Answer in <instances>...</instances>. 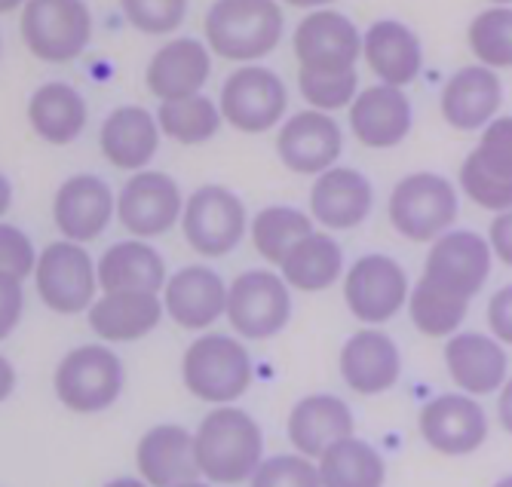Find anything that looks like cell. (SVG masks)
<instances>
[{"label": "cell", "mask_w": 512, "mask_h": 487, "mask_svg": "<svg viewBox=\"0 0 512 487\" xmlns=\"http://www.w3.org/2000/svg\"><path fill=\"white\" fill-rule=\"evenodd\" d=\"M194 451L200 478L212 484H243L264 463V432L249 411L218 405L194 429Z\"/></svg>", "instance_id": "obj_1"}, {"label": "cell", "mask_w": 512, "mask_h": 487, "mask_svg": "<svg viewBox=\"0 0 512 487\" xmlns=\"http://www.w3.org/2000/svg\"><path fill=\"white\" fill-rule=\"evenodd\" d=\"M181 380L188 393L206 405H234L249 393L255 365L240 337L206 331L184 350Z\"/></svg>", "instance_id": "obj_2"}, {"label": "cell", "mask_w": 512, "mask_h": 487, "mask_svg": "<svg viewBox=\"0 0 512 487\" xmlns=\"http://www.w3.org/2000/svg\"><path fill=\"white\" fill-rule=\"evenodd\" d=\"M276 0H215L206 13V46L227 62H258L283 40Z\"/></svg>", "instance_id": "obj_3"}, {"label": "cell", "mask_w": 512, "mask_h": 487, "mask_svg": "<svg viewBox=\"0 0 512 487\" xmlns=\"http://www.w3.org/2000/svg\"><path fill=\"white\" fill-rule=\"evenodd\" d=\"M126 386V368L108 344H83L62 356L53 374L56 399L74 414L108 411Z\"/></svg>", "instance_id": "obj_4"}, {"label": "cell", "mask_w": 512, "mask_h": 487, "mask_svg": "<svg viewBox=\"0 0 512 487\" xmlns=\"http://www.w3.org/2000/svg\"><path fill=\"white\" fill-rule=\"evenodd\" d=\"M19 31L34 59L65 65L89 46L92 13L86 0H25Z\"/></svg>", "instance_id": "obj_5"}, {"label": "cell", "mask_w": 512, "mask_h": 487, "mask_svg": "<svg viewBox=\"0 0 512 487\" xmlns=\"http://www.w3.org/2000/svg\"><path fill=\"white\" fill-rule=\"evenodd\" d=\"M390 224L411 242H436L457 218V190L436 172L405 175L390 193Z\"/></svg>", "instance_id": "obj_6"}, {"label": "cell", "mask_w": 512, "mask_h": 487, "mask_svg": "<svg viewBox=\"0 0 512 487\" xmlns=\"http://www.w3.org/2000/svg\"><path fill=\"white\" fill-rule=\"evenodd\" d=\"M230 331L246 340H270L292 319V291L273 270H246L227 285Z\"/></svg>", "instance_id": "obj_7"}, {"label": "cell", "mask_w": 512, "mask_h": 487, "mask_svg": "<svg viewBox=\"0 0 512 487\" xmlns=\"http://www.w3.org/2000/svg\"><path fill=\"white\" fill-rule=\"evenodd\" d=\"M246 206L234 190L203 184L184 200L181 233L200 258H224L246 236Z\"/></svg>", "instance_id": "obj_8"}, {"label": "cell", "mask_w": 512, "mask_h": 487, "mask_svg": "<svg viewBox=\"0 0 512 487\" xmlns=\"http://www.w3.org/2000/svg\"><path fill=\"white\" fill-rule=\"evenodd\" d=\"M34 288L43 307L59 316H77L92 307L99 288V273L80 242H50L34 267Z\"/></svg>", "instance_id": "obj_9"}, {"label": "cell", "mask_w": 512, "mask_h": 487, "mask_svg": "<svg viewBox=\"0 0 512 487\" xmlns=\"http://www.w3.org/2000/svg\"><path fill=\"white\" fill-rule=\"evenodd\" d=\"M289 108L286 83L279 80L270 68L261 65H243L230 74L221 86V117L249 135H261L283 120Z\"/></svg>", "instance_id": "obj_10"}, {"label": "cell", "mask_w": 512, "mask_h": 487, "mask_svg": "<svg viewBox=\"0 0 512 487\" xmlns=\"http://www.w3.org/2000/svg\"><path fill=\"white\" fill-rule=\"evenodd\" d=\"M408 295V276L390 255H362L344 276L347 310L371 328L399 316L408 307Z\"/></svg>", "instance_id": "obj_11"}, {"label": "cell", "mask_w": 512, "mask_h": 487, "mask_svg": "<svg viewBox=\"0 0 512 487\" xmlns=\"http://www.w3.org/2000/svg\"><path fill=\"white\" fill-rule=\"evenodd\" d=\"M184 215L181 187L172 175L142 169L117 193V218L132 239H154L169 233Z\"/></svg>", "instance_id": "obj_12"}, {"label": "cell", "mask_w": 512, "mask_h": 487, "mask_svg": "<svg viewBox=\"0 0 512 487\" xmlns=\"http://www.w3.org/2000/svg\"><path fill=\"white\" fill-rule=\"evenodd\" d=\"M292 46L301 71L347 74L356 71V59L362 56V34L344 13L325 7L298 22Z\"/></svg>", "instance_id": "obj_13"}, {"label": "cell", "mask_w": 512, "mask_h": 487, "mask_svg": "<svg viewBox=\"0 0 512 487\" xmlns=\"http://www.w3.org/2000/svg\"><path fill=\"white\" fill-rule=\"evenodd\" d=\"M421 438L445 457L476 454L488 438V414L467 393H442L417 414Z\"/></svg>", "instance_id": "obj_14"}, {"label": "cell", "mask_w": 512, "mask_h": 487, "mask_svg": "<svg viewBox=\"0 0 512 487\" xmlns=\"http://www.w3.org/2000/svg\"><path fill=\"white\" fill-rule=\"evenodd\" d=\"M491 258L494 252L488 239H482L479 233L448 230L430 246L424 279L463 301H473L491 276Z\"/></svg>", "instance_id": "obj_15"}, {"label": "cell", "mask_w": 512, "mask_h": 487, "mask_svg": "<svg viewBox=\"0 0 512 487\" xmlns=\"http://www.w3.org/2000/svg\"><path fill=\"white\" fill-rule=\"evenodd\" d=\"M341 151H344L341 126L332 120V114L322 111H301L289 117L276 135L279 160L298 175H322L335 169Z\"/></svg>", "instance_id": "obj_16"}, {"label": "cell", "mask_w": 512, "mask_h": 487, "mask_svg": "<svg viewBox=\"0 0 512 487\" xmlns=\"http://www.w3.org/2000/svg\"><path fill=\"white\" fill-rule=\"evenodd\" d=\"M338 368L356 396H381L402 377V353L387 331L362 328L344 340Z\"/></svg>", "instance_id": "obj_17"}, {"label": "cell", "mask_w": 512, "mask_h": 487, "mask_svg": "<svg viewBox=\"0 0 512 487\" xmlns=\"http://www.w3.org/2000/svg\"><path fill=\"white\" fill-rule=\"evenodd\" d=\"M117 215V200L99 175H71L53 197V221L68 242L99 239Z\"/></svg>", "instance_id": "obj_18"}, {"label": "cell", "mask_w": 512, "mask_h": 487, "mask_svg": "<svg viewBox=\"0 0 512 487\" xmlns=\"http://www.w3.org/2000/svg\"><path fill=\"white\" fill-rule=\"evenodd\" d=\"M445 368L460 393L473 399L500 393L506 377V350L494 334L457 331L445 344Z\"/></svg>", "instance_id": "obj_19"}, {"label": "cell", "mask_w": 512, "mask_h": 487, "mask_svg": "<svg viewBox=\"0 0 512 487\" xmlns=\"http://www.w3.org/2000/svg\"><path fill=\"white\" fill-rule=\"evenodd\" d=\"M163 307L184 331H206L227 310V285L203 264L181 267L163 285Z\"/></svg>", "instance_id": "obj_20"}, {"label": "cell", "mask_w": 512, "mask_h": 487, "mask_svg": "<svg viewBox=\"0 0 512 487\" xmlns=\"http://www.w3.org/2000/svg\"><path fill=\"white\" fill-rule=\"evenodd\" d=\"M166 307L154 291H102L86 310V322L92 334L105 344H132L142 340L163 322Z\"/></svg>", "instance_id": "obj_21"}, {"label": "cell", "mask_w": 512, "mask_h": 487, "mask_svg": "<svg viewBox=\"0 0 512 487\" xmlns=\"http://www.w3.org/2000/svg\"><path fill=\"white\" fill-rule=\"evenodd\" d=\"M212 50L197 37H175L151 56L145 83L160 102L200 95L212 74Z\"/></svg>", "instance_id": "obj_22"}, {"label": "cell", "mask_w": 512, "mask_h": 487, "mask_svg": "<svg viewBox=\"0 0 512 487\" xmlns=\"http://www.w3.org/2000/svg\"><path fill=\"white\" fill-rule=\"evenodd\" d=\"M135 469L151 487H175L181 481L200 478L194 432L178 423L151 426L135 445Z\"/></svg>", "instance_id": "obj_23"}, {"label": "cell", "mask_w": 512, "mask_h": 487, "mask_svg": "<svg viewBox=\"0 0 512 487\" xmlns=\"http://www.w3.org/2000/svg\"><path fill=\"white\" fill-rule=\"evenodd\" d=\"M350 129L359 144L375 151L396 148L411 132V102L399 86H368L350 105Z\"/></svg>", "instance_id": "obj_24"}, {"label": "cell", "mask_w": 512, "mask_h": 487, "mask_svg": "<svg viewBox=\"0 0 512 487\" xmlns=\"http://www.w3.org/2000/svg\"><path fill=\"white\" fill-rule=\"evenodd\" d=\"M356 429L353 411L344 399L329 396V393H313L295 402L289 411V442L295 454H304L310 460H319L332 445L350 438Z\"/></svg>", "instance_id": "obj_25"}, {"label": "cell", "mask_w": 512, "mask_h": 487, "mask_svg": "<svg viewBox=\"0 0 512 487\" xmlns=\"http://www.w3.org/2000/svg\"><path fill=\"white\" fill-rule=\"evenodd\" d=\"M371 206H375V190L362 172L350 166H335L316 175V184L310 190V215L325 230L359 227L371 215Z\"/></svg>", "instance_id": "obj_26"}, {"label": "cell", "mask_w": 512, "mask_h": 487, "mask_svg": "<svg viewBox=\"0 0 512 487\" xmlns=\"http://www.w3.org/2000/svg\"><path fill=\"white\" fill-rule=\"evenodd\" d=\"M160 126L157 117L138 105H123L111 111L99 129L102 157L123 172H142L160 148Z\"/></svg>", "instance_id": "obj_27"}, {"label": "cell", "mask_w": 512, "mask_h": 487, "mask_svg": "<svg viewBox=\"0 0 512 487\" xmlns=\"http://www.w3.org/2000/svg\"><path fill=\"white\" fill-rule=\"evenodd\" d=\"M503 105V83L497 71L485 65L460 68L442 89V117L460 132L488 126Z\"/></svg>", "instance_id": "obj_28"}, {"label": "cell", "mask_w": 512, "mask_h": 487, "mask_svg": "<svg viewBox=\"0 0 512 487\" xmlns=\"http://www.w3.org/2000/svg\"><path fill=\"white\" fill-rule=\"evenodd\" d=\"M362 59L381 83L402 89L421 74L424 50L408 25L396 19H381L362 34Z\"/></svg>", "instance_id": "obj_29"}, {"label": "cell", "mask_w": 512, "mask_h": 487, "mask_svg": "<svg viewBox=\"0 0 512 487\" xmlns=\"http://www.w3.org/2000/svg\"><path fill=\"white\" fill-rule=\"evenodd\" d=\"M102 291H154L166 285V261L148 239H123L99 258L96 264Z\"/></svg>", "instance_id": "obj_30"}, {"label": "cell", "mask_w": 512, "mask_h": 487, "mask_svg": "<svg viewBox=\"0 0 512 487\" xmlns=\"http://www.w3.org/2000/svg\"><path fill=\"white\" fill-rule=\"evenodd\" d=\"M86 120V99L68 83H43L28 102V123L46 144L65 148V144L77 141L86 129Z\"/></svg>", "instance_id": "obj_31"}, {"label": "cell", "mask_w": 512, "mask_h": 487, "mask_svg": "<svg viewBox=\"0 0 512 487\" xmlns=\"http://www.w3.org/2000/svg\"><path fill=\"white\" fill-rule=\"evenodd\" d=\"M344 273V252L329 233H307L279 264V276L298 291H325Z\"/></svg>", "instance_id": "obj_32"}, {"label": "cell", "mask_w": 512, "mask_h": 487, "mask_svg": "<svg viewBox=\"0 0 512 487\" xmlns=\"http://www.w3.org/2000/svg\"><path fill=\"white\" fill-rule=\"evenodd\" d=\"M316 469L322 487H384L387 481V463L378 448L356 435L332 445L316 460Z\"/></svg>", "instance_id": "obj_33"}, {"label": "cell", "mask_w": 512, "mask_h": 487, "mask_svg": "<svg viewBox=\"0 0 512 487\" xmlns=\"http://www.w3.org/2000/svg\"><path fill=\"white\" fill-rule=\"evenodd\" d=\"M249 233H252L255 252L267 264L279 267L298 242L307 233H313V221H310V215H304L301 209H292V206H267L255 215Z\"/></svg>", "instance_id": "obj_34"}, {"label": "cell", "mask_w": 512, "mask_h": 487, "mask_svg": "<svg viewBox=\"0 0 512 487\" xmlns=\"http://www.w3.org/2000/svg\"><path fill=\"white\" fill-rule=\"evenodd\" d=\"M467 310H470V301L451 295V291L433 285L424 276L408 295V316L414 328L427 337H451L460 328V322L467 319Z\"/></svg>", "instance_id": "obj_35"}, {"label": "cell", "mask_w": 512, "mask_h": 487, "mask_svg": "<svg viewBox=\"0 0 512 487\" xmlns=\"http://www.w3.org/2000/svg\"><path fill=\"white\" fill-rule=\"evenodd\" d=\"M221 111L209 95H188V99L160 102L157 126L178 144H203L221 129Z\"/></svg>", "instance_id": "obj_36"}, {"label": "cell", "mask_w": 512, "mask_h": 487, "mask_svg": "<svg viewBox=\"0 0 512 487\" xmlns=\"http://www.w3.org/2000/svg\"><path fill=\"white\" fill-rule=\"evenodd\" d=\"M470 50L491 71L512 68V7H491L470 22Z\"/></svg>", "instance_id": "obj_37"}, {"label": "cell", "mask_w": 512, "mask_h": 487, "mask_svg": "<svg viewBox=\"0 0 512 487\" xmlns=\"http://www.w3.org/2000/svg\"><path fill=\"white\" fill-rule=\"evenodd\" d=\"M356 86H359L356 71H347V74H313V71H301L298 74V89L304 95V102L313 105V111H322V114L350 108L353 99L359 95Z\"/></svg>", "instance_id": "obj_38"}, {"label": "cell", "mask_w": 512, "mask_h": 487, "mask_svg": "<svg viewBox=\"0 0 512 487\" xmlns=\"http://www.w3.org/2000/svg\"><path fill=\"white\" fill-rule=\"evenodd\" d=\"M126 22L142 34H172L188 16V0H120Z\"/></svg>", "instance_id": "obj_39"}, {"label": "cell", "mask_w": 512, "mask_h": 487, "mask_svg": "<svg viewBox=\"0 0 512 487\" xmlns=\"http://www.w3.org/2000/svg\"><path fill=\"white\" fill-rule=\"evenodd\" d=\"M249 487H322V481L316 460L304 454H276L255 469Z\"/></svg>", "instance_id": "obj_40"}, {"label": "cell", "mask_w": 512, "mask_h": 487, "mask_svg": "<svg viewBox=\"0 0 512 487\" xmlns=\"http://www.w3.org/2000/svg\"><path fill=\"white\" fill-rule=\"evenodd\" d=\"M460 187L479 209H488L497 215L512 209V181L491 175L473 154L460 166Z\"/></svg>", "instance_id": "obj_41"}, {"label": "cell", "mask_w": 512, "mask_h": 487, "mask_svg": "<svg viewBox=\"0 0 512 487\" xmlns=\"http://www.w3.org/2000/svg\"><path fill=\"white\" fill-rule=\"evenodd\" d=\"M473 157L497 178L512 181V117L491 120L476 144Z\"/></svg>", "instance_id": "obj_42"}, {"label": "cell", "mask_w": 512, "mask_h": 487, "mask_svg": "<svg viewBox=\"0 0 512 487\" xmlns=\"http://www.w3.org/2000/svg\"><path fill=\"white\" fill-rule=\"evenodd\" d=\"M34 267H37V252L28 233L0 221V276H13L25 282L34 273Z\"/></svg>", "instance_id": "obj_43"}, {"label": "cell", "mask_w": 512, "mask_h": 487, "mask_svg": "<svg viewBox=\"0 0 512 487\" xmlns=\"http://www.w3.org/2000/svg\"><path fill=\"white\" fill-rule=\"evenodd\" d=\"M25 313V291L22 282L13 276H0V344L16 331Z\"/></svg>", "instance_id": "obj_44"}, {"label": "cell", "mask_w": 512, "mask_h": 487, "mask_svg": "<svg viewBox=\"0 0 512 487\" xmlns=\"http://www.w3.org/2000/svg\"><path fill=\"white\" fill-rule=\"evenodd\" d=\"M488 325L500 344L512 347V285L494 291V298L488 301Z\"/></svg>", "instance_id": "obj_45"}, {"label": "cell", "mask_w": 512, "mask_h": 487, "mask_svg": "<svg viewBox=\"0 0 512 487\" xmlns=\"http://www.w3.org/2000/svg\"><path fill=\"white\" fill-rule=\"evenodd\" d=\"M488 246H491L494 258H500V264L512 267V209L500 212V215L491 221Z\"/></svg>", "instance_id": "obj_46"}, {"label": "cell", "mask_w": 512, "mask_h": 487, "mask_svg": "<svg viewBox=\"0 0 512 487\" xmlns=\"http://www.w3.org/2000/svg\"><path fill=\"white\" fill-rule=\"evenodd\" d=\"M497 420H500V429L512 435V377L503 383L500 389V399H497Z\"/></svg>", "instance_id": "obj_47"}, {"label": "cell", "mask_w": 512, "mask_h": 487, "mask_svg": "<svg viewBox=\"0 0 512 487\" xmlns=\"http://www.w3.org/2000/svg\"><path fill=\"white\" fill-rule=\"evenodd\" d=\"M13 393H16V368L4 353H0V405H4Z\"/></svg>", "instance_id": "obj_48"}, {"label": "cell", "mask_w": 512, "mask_h": 487, "mask_svg": "<svg viewBox=\"0 0 512 487\" xmlns=\"http://www.w3.org/2000/svg\"><path fill=\"white\" fill-rule=\"evenodd\" d=\"M10 206H13V184L4 172H0V218L10 212Z\"/></svg>", "instance_id": "obj_49"}, {"label": "cell", "mask_w": 512, "mask_h": 487, "mask_svg": "<svg viewBox=\"0 0 512 487\" xmlns=\"http://www.w3.org/2000/svg\"><path fill=\"white\" fill-rule=\"evenodd\" d=\"M102 487H151L145 478H132V475H120V478H111L108 484H102Z\"/></svg>", "instance_id": "obj_50"}, {"label": "cell", "mask_w": 512, "mask_h": 487, "mask_svg": "<svg viewBox=\"0 0 512 487\" xmlns=\"http://www.w3.org/2000/svg\"><path fill=\"white\" fill-rule=\"evenodd\" d=\"M289 7H301V10H325L332 0H286Z\"/></svg>", "instance_id": "obj_51"}, {"label": "cell", "mask_w": 512, "mask_h": 487, "mask_svg": "<svg viewBox=\"0 0 512 487\" xmlns=\"http://www.w3.org/2000/svg\"><path fill=\"white\" fill-rule=\"evenodd\" d=\"M19 7H25V0H0V16H4V13H13V10H19Z\"/></svg>", "instance_id": "obj_52"}, {"label": "cell", "mask_w": 512, "mask_h": 487, "mask_svg": "<svg viewBox=\"0 0 512 487\" xmlns=\"http://www.w3.org/2000/svg\"><path fill=\"white\" fill-rule=\"evenodd\" d=\"M175 487H212V481H203V478H191V481H181Z\"/></svg>", "instance_id": "obj_53"}, {"label": "cell", "mask_w": 512, "mask_h": 487, "mask_svg": "<svg viewBox=\"0 0 512 487\" xmlns=\"http://www.w3.org/2000/svg\"><path fill=\"white\" fill-rule=\"evenodd\" d=\"M494 487H512V475H506V478H500V481H497Z\"/></svg>", "instance_id": "obj_54"}, {"label": "cell", "mask_w": 512, "mask_h": 487, "mask_svg": "<svg viewBox=\"0 0 512 487\" xmlns=\"http://www.w3.org/2000/svg\"><path fill=\"white\" fill-rule=\"evenodd\" d=\"M491 4H497V7H506V4H512V0H491Z\"/></svg>", "instance_id": "obj_55"}]
</instances>
